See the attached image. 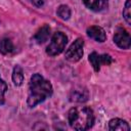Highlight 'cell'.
<instances>
[{"label": "cell", "instance_id": "obj_1", "mask_svg": "<svg viewBox=\"0 0 131 131\" xmlns=\"http://www.w3.org/2000/svg\"><path fill=\"white\" fill-rule=\"evenodd\" d=\"M53 88L51 83L44 79L40 74H34L29 83V94L27 103L29 107H35L52 95Z\"/></svg>", "mask_w": 131, "mask_h": 131}, {"label": "cell", "instance_id": "obj_2", "mask_svg": "<svg viewBox=\"0 0 131 131\" xmlns=\"http://www.w3.org/2000/svg\"><path fill=\"white\" fill-rule=\"evenodd\" d=\"M68 121L75 130H88L94 124V114L88 106H74L69 111Z\"/></svg>", "mask_w": 131, "mask_h": 131}, {"label": "cell", "instance_id": "obj_3", "mask_svg": "<svg viewBox=\"0 0 131 131\" xmlns=\"http://www.w3.org/2000/svg\"><path fill=\"white\" fill-rule=\"evenodd\" d=\"M67 43H68V37L61 32H56L51 37L50 43L46 48V53L50 56L58 55L63 51Z\"/></svg>", "mask_w": 131, "mask_h": 131}, {"label": "cell", "instance_id": "obj_4", "mask_svg": "<svg viewBox=\"0 0 131 131\" xmlns=\"http://www.w3.org/2000/svg\"><path fill=\"white\" fill-rule=\"evenodd\" d=\"M83 47H84V40L82 38L76 39L71 46L67 49L64 57L71 62L79 61L83 56Z\"/></svg>", "mask_w": 131, "mask_h": 131}, {"label": "cell", "instance_id": "obj_5", "mask_svg": "<svg viewBox=\"0 0 131 131\" xmlns=\"http://www.w3.org/2000/svg\"><path fill=\"white\" fill-rule=\"evenodd\" d=\"M88 59H89V62L91 63L92 68L94 69L95 72H99L101 66H108L114 61V59L112 58L111 55H108V54H98L95 51H93L89 55Z\"/></svg>", "mask_w": 131, "mask_h": 131}, {"label": "cell", "instance_id": "obj_6", "mask_svg": "<svg viewBox=\"0 0 131 131\" xmlns=\"http://www.w3.org/2000/svg\"><path fill=\"white\" fill-rule=\"evenodd\" d=\"M114 42L122 49H129L131 45V39L128 31L124 28H118L114 35Z\"/></svg>", "mask_w": 131, "mask_h": 131}, {"label": "cell", "instance_id": "obj_7", "mask_svg": "<svg viewBox=\"0 0 131 131\" xmlns=\"http://www.w3.org/2000/svg\"><path fill=\"white\" fill-rule=\"evenodd\" d=\"M69 97H70V100L73 102L82 103V102H86L88 100L89 92H88L87 88L82 87V86H77L71 90Z\"/></svg>", "mask_w": 131, "mask_h": 131}, {"label": "cell", "instance_id": "obj_8", "mask_svg": "<svg viewBox=\"0 0 131 131\" xmlns=\"http://www.w3.org/2000/svg\"><path fill=\"white\" fill-rule=\"evenodd\" d=\"M86 33H87L89 38L95 40L96 42L102 43L106 39V34H105L104 30L101 27H98V26H91V27H89L87 29Z\"/></svg>", "mask_w": 131, "mask_h": 131}, {"label": "cell", "instance_id": "obj_9", "mask_svg": "<svg viewBox=\"0 0 131 131\" xmlns=\"http://www.w3.org/2000/svg\"><path fill=\"white\" fill-rule=\"evenodd\" d=\"M83 2L87 8L95 12L105 9L108 5V0H83Z\"/></svg>", "mask_w": 131, "mask_h": 131}, {"label": "cell", "instance_id": "obj_10", "mask_svg": "<svg viewBox=\"0 0 131 131\" xmlns=\"http://www.w3.org/2000/svg\"><path fill=\"white\" fill-rule=\"evenodd\" d=\"M108 129L112 131H129L130 126L125 120L115 118L108 122Z\"/></svg>", "mask_w": 131, "mask_h": 131}, {"label": "cell", "instance_id": "obj_11", "mask_svg": "<svg viewBox=\"0 0 131 131\" xmlns=\"http://www.w3.org/2000/svg\"><path fill=\"white\" fill-rule=\"evenodd\" d=\"M49 36H50V27L48 25H44L37 31V33L34 35L33 39L37 44H42L48 40Z\"/></svg>", "mask_w": 131, "mask_h": 131}, {"label": "cell", "instance_id": "obj_12", "mask_svg": "<svg viewBox=\"0 0 131 131\" xmlns=\"http://www.w3.org/2000/svg\"><path fill=\"white\" fill-rule=\"evenodd\" d=\"M25 78H24V72L23 69L19 66H15L13 68V72H12V82L15 86H20L24 82Z\"/></svg>", "mask_w": 131, "mask_h": 131}, {"label": "cell", "instance_id": "obj_13", "mask_svg": "<svg viewBox=\"0 0 131 131\" xmlns=\"http://www.w3.org/2000/svg\"><path fill=\"white\" fill-rule=\"evenodd\" d=\"M13 49H14V46L10 39L4 38L0 41V52L2 54H8V53L12 52Z\"/></svg>", "mask_w": 131, "mask_h": 131}, {"label": "cell", "instance_id": "obj_14", "mask_svg": "<svg viewBox=\"0 0 131 131\" xmlns=\"http://www.w3.org/2000/svg\"><path fill=\"white\" fill-rule=\"evenodd\" d=\"M56 13H57V15H58L61 19L67 20V19H69L70 16H71V9H70V7H69L68 5L62 4V5H59V6H58V8H57V10H56Z\"/></svg>", "mask_w": 131, "mask_h": 131}, {"label": "cell", "instance_id": "obj_15", "mask_svg": "<svg viewBox=\"0 0 131 131\" xmlns=\"http://www.w3.org/2000/svg\"><path fill=\"white\" fill-rule=\"evenodd\" d=\"M130 9H131V0H126L124 8H123V16H124V19L126 20V23L128 25H131V12H130Z\"/></svg>", "mask_w": 131, "mask_h": 131}, {"label": "cell", "instance_id": "obj_16", "mask_svg": "<svg viewBox=\"0 0 131 131\" xmlns=\"http://www.w3.org/2000/svg\"><path fill=\"white\" fill-rule=\"evenodd\" d=\"M6 91H7V85L4 82V80H2L0 77V105L4 104V102H5L4 95H5Z\"/></svg>", "mask_w": 131, "mask_h": 131}, {"label": "cell", "instance_id": "obj_17", "mask_svg": "<svg viewBox=\"0 0 131 131\" xmlns=\"http://www.w3.org/2000/svg\"><path fill=\"white\" fill-rule=\"evenodd\" d=\"M32 2L37 7H41L44 5V0H32Z\"/></svg>", "mask_w": 131, "mask_h": 131}]
</instances>
